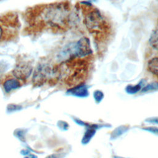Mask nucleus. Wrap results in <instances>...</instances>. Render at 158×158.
I'll return each mask as SVG.
<instances>
[{"mask_svg":"<svg viewBox=\"0 0 158 158\" xmlns=\"http://www.w3.org/2000/svg\"><path fill=\"white\" fill-rule=\"evenodd\" d=\"M83 22L97 41H104L110 35L111 26L100 10L89 2H80Z\"/></svg>","mask_w":158,"mask_h":158,"instance_id":"2","label":"nucleus"},{"mask_svg":"<svg viewBox=\"0 0 158 158\" xmlns=\"http://www.w3.org/2000/svg\"><path fill=\"white\" fill-rule=\"evenodd\" d=\"M59 77L56 65L42 63L38 64L33 72L32 83L35 86H42L46 82L56 83Z\"/></svg>","mask_w":158,"mask_h":158,"instance_id":"3","label":"nucleus"},{"mask_svg":"<svg viewBox=\"0 0 158 158\" xmlns=\"http://www.w3.org/2000/svg\"><path fill=\"white\" fill-rule=\"evenodd\" d=\"M141 88V85L140 83L136 85H128L126 88V91L129 94H135L139 91Z\"/></svg>","mask_w":158,"mask_h":158,"instance_id":"10","label":"nucleus"},{"mask_svg":"<svg viewBox=\"0 0 158 158\" xmlns=\"http://www.w3.org/2000/svg\"><path fill=\"white\" fill-rule=\"evenodd\" d=\"M24 158H37V157L33 154H28L27 156L25 157Z\"/></svg>","mask_w":158,"mask_h":158,"instance_id":"17","label":"nucleus"},{"mask_svg":"<svg viewBox=\"0 0 158 158\" xmlns=\"http://www.w3.org/2000/svg\"><path fill=\"white\" fill-rule=\"evenodd\" d=\"M71 6L69 2L40 4L28 10L25 14L28 29L40 32L51 30L64 32L70 27Z\"/></svg>","mask_w":158,"mask_h":158,"instance_id":"1","label":"nucleus"},{"mask_svg":"<svg viewBox=\"0 0 158 158\" xmlns=\"http://www.w3.org/2000/svg\"><path fill=\"white\" fill-rule=\"evenodd\" d=\"M145 130L149 131L151 132H152L155 134H158V128H155V127H148L145 128Z\"/></svg>","mask_w":158,"mask_h":158,"instance_id":"15","label":"nucleus"},{"mask_svg":"<svg viewBox=\"0 0 158 158\" xmlns=\"http://www.w3.org/2000/svg\"><path fill=\"white\" fill-rule=\"evenodd\" d=\"M95 133V130H94V128H89V129L87 130L85 134V136L83 137V143H87L93 136V135Z\"/></svg>","mask_w":158,"mask_h":158,"instance_id":"11","label":"nucleus"},{"mask_svg":"<svg viewBox=\"0 0 158 158\" xmlns=\"http://www.w3.org/2000/svg\"><path fill=\"white\" fill-rule=\"evenodd\" d=\"M21 107L19 106H17V105H14V104H10V105H9L8 106V107H7V110L9 111V112H12V111H14V110H16L17 109H19Z\"/></svg>","mask_w":158,"mask_h":158,"instance_id":"14","label":"nucleus"},{"mask_svg":"<svg viewBox=\"0 0 158 158\" xmlns=\"http://www.w3.org/2000/svg\"><path fill=\"white\" fill-rule=\"evenodd\" d=\"M68 93L79 97H85L88 95L87 87L83 84L71 88L68 90Z\"/></svg>","mask_w":158,"mask_h":158,"instance_id":"6","label":"nucleus"},{"mask_svg":"<svg viewBox=\"0 0 158 158\" xmlns=\"http://www.w3.org/2000/svg\"><path fill=\"white\" fill-rule=\"evenodd\" d=\"M148 65L149 70L153 74L158 76V57L150 60Z\"/></svg>","mask_w":158,"mask_h":158,"instance_id":"7","label":"nucleus"},{"mask_svg":"<svg viewBox=\"0 0 158 158\" xmlns=\"http://www.w3.org/2000/svg\"><path fill=\"white\" fill-rule=\"evenodd\" d=\"M146 121H147V122H151V123H154L158 124V117L149 118V119H148Z\"/></svg>","mask_w":158,"mask_h":158,"instance_id":"16","label":"nucleus"},{"mask_svg":"<svg viewBox=\"0 0 158 158\" xmlns=\"http://www.w3.org/2000/svg\"><path fill=\"white\" fill-rule=\"evenodd\" d=\"M32 71L33 65L30 61L20 60L17 62L12 71V75L23 83L28 79Z\"/></svg>","mask_w":158,"mask_h":158,"instance_id":"4","label":"nucleus"},{"mask_svg":"<svg viewBox=\"0 0 158 158\" xmlns=\"http://www.w3.org/2000/svg\"><path fill=\"white\" fill-rule=\"evenodd\" d=\"M103 97H104L103 93L101 91L97 90V91H94V99H95V100H96V101L97 102H99L102 99Z\"/></svg>","mask_w":158,"mask_h":158,"instance_id":"13","label":"nucleus"},{"mask_svg":"<svg viewBox=\"0 0 158 158\" xmlns=\"http://www.w3.org/2000/svg\"><path fill=\"white\" fill-rule=\"evenodd\" d=\"M15 35L12 31H10V30L5 29L0 25V42L4 41L6 40H9L12 38V35Z\"/></svg>","mask_w":158,"mask_h":158,"instance_id":"8","label":"nucleus"},{"mask_svg":"<svg viewBox=\"0 0 158 158\" xmlns=\"http://www.w3.org/2000/svg\"><path fill=\"white\" fill-rule=\"evenodd\" d=\"M158 89V83H152L147 85L143 89L142 91H148L149 90H154Z\"/></svg>","mask_w":158,"mask_h":158,"instance_id":"12","label":"nucleus"},{"mask_svg":"<svg viewBox=\"0 0 158 158\" xmlns=\"http://www.w3.org/2000/svg\"><path fill=\"white\" fill-rule=\"evenodd\" d=\"M2 86L6 93H10L12 91L20 88L22 83L14 77L12 74L6 76L2 82Z\"/></svg>","mask_w":158,"mask_h":158,"instance_id":"5","label":"nucleus"},{"mask_svg":"<svg viewBox=\"0 0 158 158\" xmlns=\"http://www.w3.org/2000/svg\"><path fill=\"white\" fill-rule=\"evenodd\" d=\"M149 43L152 47L158 50V26L152 32L149 38Z\"/></svg>","mask_w":158,"mask_h":158,"instance_id":"9","label":"nucleus"}]
</instances>
